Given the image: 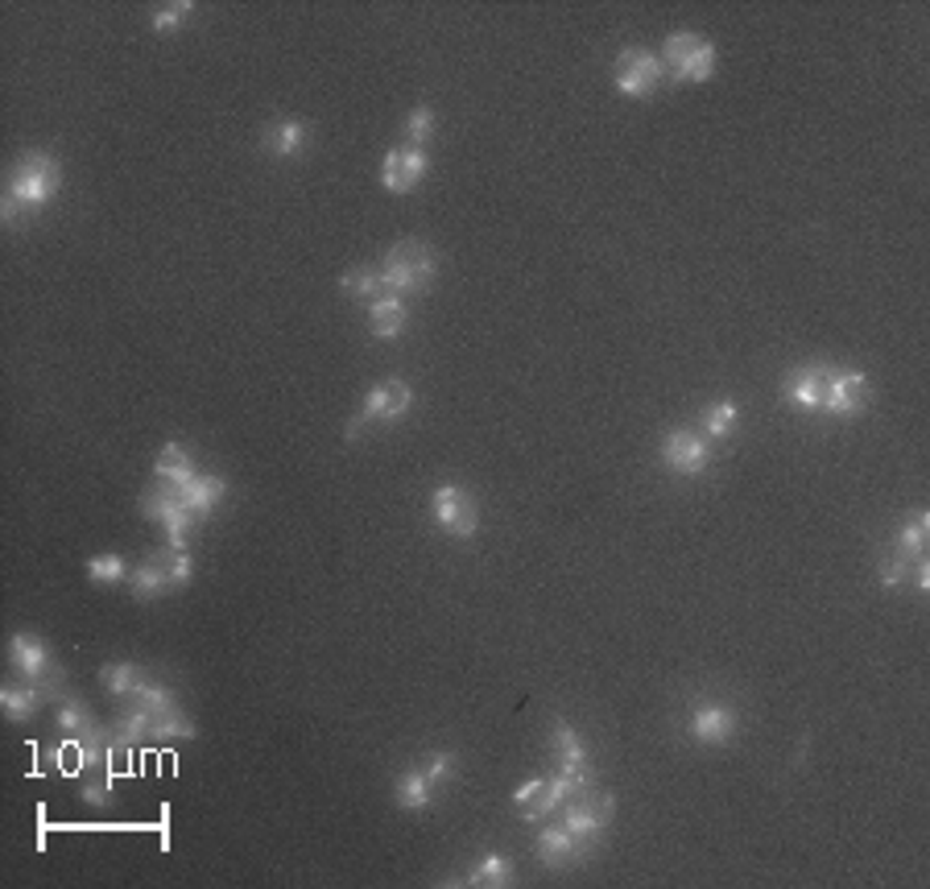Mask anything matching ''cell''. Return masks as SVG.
I'll return each instance as SVG.
<instances>
[{"instance_id":"obj_1","label":"cell","mask_w":930,"mask_h":889,"mask_svg":"<svg viewBox=\"0 0 930 889\" xmlns=\"http://www.w3.org/2000/svg\"><path fill=\"white\" fill-rule=\"evenodd\" d=\"M62 191V166L54 153L30 150L21 153L4 179V199H0V220L9 228L21 224V215L50 208Z\"/></svg>"},{"instance_id":"obj_2","label":"cell","mask_w":930,"mask_h":889,"mask_svg":"<svg viewBox=\"0 0 930 889\" xmlns=\"http://www.w3.org/2000/svg\"><path fill=\"white\" fill-rule=\"evenodd\" d=\"M376 270H381L385 294H402V299H410V294H422V290L435 282L438 253L426 241L410 236V241L393 244L390 253L381 256V265H376Z\"/></svg>"},{"instance_id":"obj_3","label":"cell","mask_w":930,"mask_h":889,"mask_svg":"<svg viewBox=\"0 0 930 889\" xmlns=\"http://www.w3.org/2000/svg\"><path fill=\"white\" fill-rule=\"evenodd\" d=\"M661 67L670 83H707L716 75V42H707L704 33L675 30L661 46Z\"/></svg>"},{"instance_id":"obj_4","label":"cell","mask_w":930,"mask_h":889,"mask_svg":"<svg viewBox=\"0 0 930 889\" xmlns=\"http://www.w3.org/2000/svg\"><path fill=\"white\" fill-rule=\"evenodd\" d=\"M410 406H414V390H410V381L402 377H390L381 381V385H373V390L364 393L361 402V414L347 423L344 438L352 443V438L361 435L364 426H390V423H402L405 414H410Z\"/></svg>"},{"instance_id":"obj_5","label":"cell","mask_w":930,"mask_h":889,"mask_svg":"<svg viewBox=\"0 0 930 889\" xmlns=\"http://www.w3.org/2000/svg\"><path fill=\"white\" fill-rule=\"evenodd\" d=\"M431 517H435V526L447 538H459V543H472L476 529H481L476 497L467 493L464 484H438L435 493H431Z\"/></svg>"},{"instance_id":"obj_6","label":"cell","mask_w":930,"mask_h":889,"mask_svg":"<svg viewBox=\"0 0 930 889\" xmlns=\"http://www.w3.org/2000/svg\"><path fill=\"white\" fill-rule=\"evenodd\" d=\"M558 824L579 840V845L592 852V845L600 840V831L613 824L616 815V799L613 795H596V790H584V795H575V799H567L563 807H558Z\"/></svg>"},{"instance_id":"obj_7","label":"cell","mask_w":930,"mask_h":889,"mask_svg":"<svg viewBox=\"0 0 930 889\" xmlns=\"http://www.w3.org/2000/svg\"><path fill=\"white\" fill-rule=\"evenodd\" d=\"M661 83H666V67H661V59L654 50L629 46V50L616 54V91L625 100H649Z\"/></svg>"},{"instance_id":"obj_8","label":"cell","mask_w":930,"mask_h":889,"mask_svg":"<svg viewBox=\"0 0 930 889\" xmlns=\"http://www.w3.org/2000/svg\"><path fill=\"white\" fill-rule=\"evenodd\" d=\"M4 654H9V666H13V675L26 678V683H38V687H54V683L62 678V670H59V663H54L50 646H46L38 634H30V629H17V634L9 637Z\"/></svg>"},{"instance_id":"obj_9","label":"cell","mask_w":930,"mask_h":889,"mask_svg":"<svg viewBox=\"0 0 930 889\" xmlns=\"http://www.w3.org/2000/svg\"><path fill=\"white\" fill-rule=\"evenodd\" d=\"M740 733V711L724 699H695L687 711V737L699 740V745H711L720 749Z\"/></svg>"},{"instance_id":"obj_10","label":"cell","mask_w":930,"mask_h":889,"mask_svg":"<svg viewBox=\"0 0 930 889\" xmlns=\"http://www.w3.org/2000/svg\"><path fill=\"white\" fill-rule=\"evenodd\" d=\"M661 464L670 467L675 476H687V481L704 476L711 467V438L690 431V426H675L670 435L661 438Z\"/></svg>"},{"instance_id":"obj_11","label":"cell","mask_w":930,"mask_h":889,"mask_svg":"<svg viewBox=\"0 0 930 889\" xmlns=\"http://www.w3.org/2000/svg\"><path fill=\"white\" fill-rule=\"evenodd\" d=\"M869 397H872L869 373H856V368H831V377H827L823 414H831V418H856V414H865Z\"/></svg>"},{"instance_id":"obj_12","label":"cell","mask_w":930,"mask_h":889,"mask_svg":"<svg viewBox=\"0 0 930 889\" xmlns=\"http://www.w3.org/2000/svg\"><path fill=\"white\" fill-rule=\"evenodd\" d=\"M431 170V153L414 150V145H393L385 158H381V186L390 195H410L418 191V182L426 179Z\"/></svg>"},{"instance_id":"obj_13","label":"cell","mask_w":930,"mask_h":889,"mask_svg":"<svg viewBox=\"0 0 930 889\" xmlns=\"http://www.w3.org/2000/svg\"><path fill=\"white\" fill-rule=\"evenodd\" d=\"M550 745H555V761L558 774H567L575 786H592V749L584 745V737L570 728L567 720H555L550 728Z\"/></svg>"},{"instance_id":"obj_14","label":"cell","mask_w":930,"mask_h":889,"mask_svg":"<svg viewBox=\"0 0 930 889\" xmlns=\"http://www.w3.org/2000/svg\"><path fill=\"white\" fill-rule=\"evenodd\" d=\"M827 377H831V364H819V361L798 364V368H790L781 377V397L798 410H823Z\"/></svg>"},{"instance_id":"obj_15","label":"cell","mask_w":930,"mask_h":889,"mask_svg":"<svg viewBox=\"0 0 930 889\" xmlns=\"http://www.w3.org/2000/svg\"><path fill=\"white\" fill-rule=\"evenodd\" d=\"M534 852H538V865L542 869H567V865H579V860L587 857V848L570 836L563 824H550V828L538 831V840H534Z\"/></svg>"},{"instance_id":"obj_16","label":"cell","mask_w":930,"mask_h":889,"mask_svg":"<svg viewBox=\"0 0 930 889\" xmlns=\"http://www.w3.org/2000/svg\"><path fill=\"white\" fill-rule=\"evenodd\" d=\"M54 724L62 728V737H79L83 745H91L100 754L104 745V724L95 720V711L83 704V699H62L59 711H54Z\"/></svg>"},{"instance_id":"obj_17","label":"cell","mask_w":930,"mask_h":889,"mask_svg":"<svg viewBox=\"0 0 930 889\" xmlns=\"http://www.w3.org/2000/svg\"><path fill=\"white\" fill-rule=\"evenodd\" d=\"M129 588H133L137 600H158L165 592L174 588V575H170V550H158L145 563H137V572L129 575Z\"/></svg>"},{"instance_id":"obj_18","label":"cell","mask_w":930,"mask_h":889,"mask_svg":"<svg viewBox=\"0 0 930 889\" xmlns=\"http://www.w3.org/2000/svg\"><path fill=\"white\" fill-rule=\"evenodd\" d=\"M306 145H311V124L306 121H273L265 133H261V150L270 153V158H299V153H306Z\"/></svg>"},{"instance_id":"obj_19","label":"cell","mask_w":930,"mask_h":889,"mask_svg":"<svg viewBox=\"0 0 930 889\" xmlns=\"http://www.w3.org/2000/svg\"><path fill=\"white\" fill-rule=\"evenodd\" d=\"M410 327V306L402 294H381L376 302H368V332L376 340H397Z\"/></svg>"},{"instance_id":"obj_20","label":"cell","mask_w":930,"mask_h":889,"mask_svg":"<svg viewBox=\"0 0 930 889\" xmlns=\"http://www.w3.org/2000/svg\"><path fill=\"white\" fill-rule=\"evenodd\" d=\"M179 497L195 517H211V513L220 509V501L228 497V481L224 476H215V472H199L186 488H179Z\"/></svg>"},{"instance_id":"obj_21","label":"cell","mask_w":930,"mask_h":889,"mask_svg":"<svg viewBox=\"0 0 930 889\" xmlns=\"http://www.w3.org/2000/svg\"><path fill=\"white\" fill-rule=\"evenodd\" d=\"M153 476L179 493V488H186L199 476V464L191 459V452L182 443H165L162 452H158V459H153Z\"/></svg>"},{"instance_id":"obj_22","label":"cell","mask_w":930,"mask_h":889,"mask_svg":"<svg viewBox=\"0 0 930 889\" xmlns=\"http://www.w3.org/2000/svg\"><path fill=\"white\" fill-rule=\"evenodd\" d=\"M42 699H46L42 687H38V683H26V678L0 687V708H4V720H13V724L33 720L38 708H42Z\"/></svg>"},{"instance_id":"obj_23","label":"cell","mask_w":930,"mask_h":889,"mask_svg":"<svg viewBox=\"0 0 930 889\" xmlns=\"http://www.w3.org/2000/svg\"><path fill=\"white\" fill-rule=\"evenodd\" d=\"M108 737H112V749H137L141 740L153 737V711L124 704L121 716H117L112 728H108Z\"/></svg>"},{"instance_id":"obj_24","label":"cell","mask_w":930,"mask_h":889,"mask_svg":"<svg viewBox=\"0 0 930 889\" xmlns=\"http://www.w3.org/2000/svg\"><path fill=\"white\" fill-rule=\"evenodd\" d=\"M431 799H435V782L426 778V769L414 766V769H402V774H397V782H393V802H397L402 811H426Z\"/></svg>"},{"instance_id":"obj_25","label":"cell","mask_w":930,"mask_h":889,"mask_svg":"<svg viewBox=\"0 0 930 889\" xmlns=\"http://www.w3.org/2000/svg\"><path fill=\"white\" fill-rule=\"evenodd\" d=\"M464 886H476V889H501V886H513V860L505 857V852H484L472 869H467V877H459Z\"/></svg>"},{"instance_id":"obj_26","label":"cell","mask_w":930,"mask_h":889,"mask_svg":"<svg viewBox=\"0 0 930 889\" xmlns=\"http://www.w3.org/2000/svg\"><path fill=\"white\" fill-rule=\"evenodd\" d=\"M340 290H344L347 299L356 302H376L381 294H385V282H381V270L376 265H361V270H347L344 277H340Z\"/></svg>"},{"instance_id":"obj_27","label":"cell","mask_w":930,"mask_h":889,"mask_svg":"<svg viewBox=\"0 0 930 889\" xmlns=\"http://www.w3.org/2000/svg\"><path fill=\"white\" fill-rule=\"evenodd\" d=\"M124 704H133V708H145L153 711V716H162V711H174L179 708V695L170 691L165 683H153V678H141V687H137Z\"/></svg>"},{"instance_id":"obj_28","label":"cell","mask_w":930,"mask_h":889,"mask_svg":"<svg viewBox=\"0 0 930 889\" xmlns=\"http://www.w3.org/2000/svg\"><path fill=\"white\" fill-rule=\"evenodd\" d=\"M435 129H438L435 108H431V104L410 108V117H405V145H414V150H426V145L435 141Z\"/></svg>"},{"instance_id":"obj_29","label":"cell","mask_w":930,"mask_h":889,"mask_svg":"<svg viewBox=\"0 0 930 889\" xmlns=\"http://www.w3.org/2000/svg\"><path fill=\"white\" fill-rule=\"evenodd\" d=\"M736 426H740V406L736 402H716V406L704 410V431L707 438H716V443H724V438L736 435Z\"/></svg>"},{"instance_id":"obj_30","label":"cell","mask_w":930,"mask_h":889,"mask_svg":"<svg viewBox=\"0 0 930 889\" xmlns=\"http://www.w3.org/2000/svg\"><path fill=\"white\" fill-rule=\"evenodd\" d=\"M141 670H137V663H108L104 670H100V683L108 687V695H117V699H129V695L141 687Z\"/></svg>"},{"instance_id":"obj_31","label":"cell","mask_w":930,"mask_h":889,"mask_svg":"<svg viewBox=\"0 0 930 889\" xmlns=\"http://www.w3.org/2000/svg\"><path fill=\"white\" fill-rule=\"evenodd\" d=\"M129 563H124L121 555H91L88 558V579L91 584H100V588H117V584H124L129 579Z\"/></svg>"},{"instance_id":"obj_32","label":"cell","mask_w":930,"mask_h":889,"mask_svg":"<svg viewBox=\"0 0 930 889\" xmlns=\"http://www.w3.org/2000/svg\"><path fill=\"white\" fill-rule=\"evenodd\" d=\"M927 534H930V517H927V513H918L910 526H901L898 550H893V555L906 558V563H914V558H922V555H927Z\"/></svg>"},{"instance_id":"obj_33","label":"cell","mask_w":930,"mask_h":889,"mask_svg":"<svg viewBox=\"0 0 930 889\" xmlns=\"http://www.w3.org/2000/svg\"><path fill=\"white\" fill-rule=\"evenodd\" d=\"M191 737H195V724H191V716H186L182 708L153 716V737L150 740H191Z\"/></svg>"},{"instance_id":"obj_34","label":"cell","mask_w":930,"mask_h":889,"mask_svg":"<svg viewBox=\"0 0 930 889\" xmlns=\"http://www.w3.org/2000/svg\"><path fill=\"white\" fill-rule=\"evenodd\" d=\"M195 13V0H174V4H162V9H153L150 17V30L153 33H174L186 26V17Z\"/></svg>"},{"instance_id":"obj_35","label":"cell","mask_w":930,"mask_h":889,"mask_svg":"<svg viewBox=\"0 0 930 889\" xmlns=\"http://www.w3.org/2000/svg\"><path fill=\"white\" fill-rule=\"evenodd\" d=\"M422 769H426V778L438 786H447L451 778H455V754H447V749H435V754L422 761Z\"/></svg>"},{"instance_id":"obj_36","label":"cell","mask_w":930,"mask_h":889,"mask_svg":"<svg viewBox=\"0 0 930 889\" xmlns=\"http://www.w3.org/2000/svg\"><path fill=\"white\" fill-rule=\"evenodd\" d=\"M170 575H174V588H186L195 579V558H191V550H170Z\"/></svg>"},{"instance_id":"obj_37","label":"cell","mask_w":930,"mask_h":889,"mask_svg":"<svg viewBox=\"0 0 930 889\" xmlns=\"http://www.w3.org/2000/svg\"><path fill=\"white\" fill-rule=\"evenodd\" d=\"M83 799H88L91 807H108V802L117 799V790H112V778H108V774H95L91 782H83Z\"/></svg>"},{"instance_id":"obj_38","label":"cell","mask_w":930,"mask_h":889,"mask_svg":"<svg viewBox=\"0 0 930 889\" xmlns=\"http://www.w3.org/2000/svg\"><path fill=\"white\" fill-rule=\"evenodd\" d=\"M906 575H910V563L898 555H889L886 563H881V588H898V584H906Z\"/></svg>"},{"instance_id":"obj_39","label":"cell","mask_w":930,"mask_h":889,"mask_svg":"<svg viewBox=\"0 0 930 889\" xmlns=\"http://www.w3.org/2000/svg\"><path fill=\"white\" fill-rule=\"evenodd\" d=\"M542 786H546V778H526V782L513 790V807H522V811H526L529 802L542 795Z\"/></svg>"},{"instance_id":"obj_40","label":"cell","mask_w":930,"mask_h":889,"mask_svg":"<svg viewBox=\"0 0 930 889\" xmlns=\"http://www.w3.org/2000/svg\"><path fill=\"white\" fill-rule=\"evenodd\" d=\"M914 588L918 592H930V558H914Z\"/></svg>"}]
</instances>
